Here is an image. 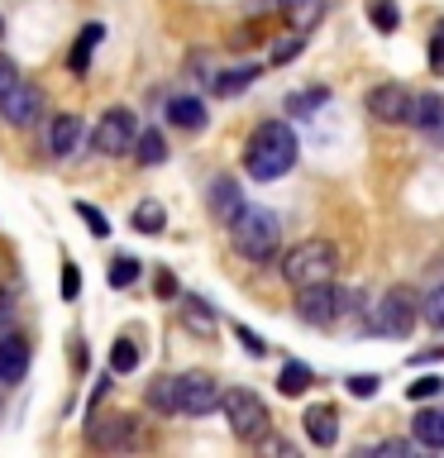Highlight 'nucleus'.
I'll return each instance as SVG.
<instances>
[{"label":"nucleus","instance_id":"nucleus-1","mask_svg":"<svg viewBox=\"0 0 444 458\" xmlns=\"http://www.w3.org/2000/svg\"><path fill=\"white\" fill-rule=\"evenodd\" d=\"M301 157V143H296V129L286 120H263L243 143V172L253 182H278L296 167Z\"/></svg>","mask_w":444,"mask_h":458},{"label":"nucleus","instance_id":"nucleus-2","mask_svg":"<svg viewBox=\"0 0 444 458\" xmlns=\"http://www.w3.org/2000/svg\"><path fill=\"white\" fill-rule=\"evenodd\" d=\"M229 243H235V253L249 258V263H268L282 243V220L263 206H243L239 220L229 225Z\"/></svg>","mask_w":444,"mask_h":458},{"label":"nucleus","instance_id":"nucleus-3","mask_svg":"<svg viewBox=\"0 0 444 458\" xmlns=\"http://www.w3.org/2000/svg\"><path fill=\"white\" fill-rule=\"evenodd\" d=\"M339 272V249L329 239H301L292 243V253L282 258V277L296 286H315V282H335Z\"/></svg>","mask_w":444,"mask_h":458},{"label":"nucleus","instance_id":"nucleus-4","mask_svg":"<svg viewBox=\"0 0 444 458\" xmlns=\"http://www.w3.org/2000/svg\"><path fill=\"white\" fill-rule=\"evenodd\" d=\"M415 325H421V296H415L411 286H387L382 301L363 320L368 335H382V339H411Z\"/></svg>","mask_w":444,"mask_h":458},{"label":"nucleus","instance_id":"nucleus-5","mask_svg":"<svg viewBox=\"0 0 444 458\" xmlns=\"http://www.w3.org/2000/svg\"><path fill=\"white\" fill-rule=\"evenodd\" d=\"M220 411H225L229 429H235V439H243V444H263L268 439L272 415H268V406L249 392V386H229V392L220 396Z\"/></svg>","mask_w":444,"mask_h":458},{"label":"nucleus","instance_id":"nucleus-6","mask_svg":"<svg viewBox=\"0 0 444 458\" xmlns=\"http://www.w3.org/2000/svg\"><path fill=\"white\" fill-rule=\"evenodd\" d=\"M349 306H354V296L344 292V286H335V282L301 286V296H296V315H301L306 325H315V329H329V325H339L344 315H349Z\"/></svg>","mask_w":444,"mask_h":458},{"label":"nucleus","instance_id":"nucleus-7","mask_svg":"<svg viewBox=\"0 0 444 458\" xmlns=\"http://www.w3.org/2000/svg\"><path fill=\"white\" fill-rule=\"evenodd\" d=\"M220 382L210 372H177L172 377V415H210L220 406Z\"/></svg>","mask_w":444,"mask_h":458},{"label":"nucleus","instance_id":"nucleus-8","mask_svg":"<svg viewBox=\"0 0 444 458\" xmlns=\"http://www.w3.org/2000/svg\"><path fill=\"white\" fill-rule=\"evenodd\" d=\"M363 106H368L372 120H382V124H415V106H421V96H415L411 86H401V81H378L363 96Z\"/></svg>","mask_w":444,"mask_h":458},{"label":"nucleus","instance_id":"nucleus-9","mask_svg":"<svg viewBox=\"0 0 444 458\" xmlns=\"http://www.w3.org/2000/svg\"><path fill=\"white\" fill-rule=\"evenodd\" d=\"M134 139H139V120L124 106H110L91 129V148L100 157H124L129 148H134Z\"/></svg>","mask_w":444,"mask_h":458},{"label":"nucleus","instance_id":"nucleus-10","mask_svg":"<svg viewBox=\"0 0 444 458\" xmlns=\"http://www.w3.org/2000/svg\"><path fill=\"white\" fill-rule=\"evenodd\" d=\"M0 114H5V124H14V129H34L43 120V91L34 81L20 77L10 86V96L0 100Z\"/></svg>","mask_w":444,"mask_h":458},{"label":"nucleus","instance_id":"nucleus-11","mask_svg":"<svg viewBox=\"0 0 444 458\" xmlns=\"http://www.w3.org/2000/svg\"><path fill=\"white\" fill-rule=\"evenodd\" d=\"M206 206H210V215L215 220H220L225 229L239 220V210L249 206V200H243V191H239V182L235 177H215L210 182V196H206Z\"/></svg>","mask_w":444,"mask_h":458},{"label":"nucleus","instance_id":"nucleus-12","mask_svg":"<svg viewBox=\"0 0 444 458\" xmlns=\"http://www.w3.org/2000/svg\"><path fill=\"white\" fill-rule=\"evenodd\" d=\"M29 339L24 335H0V386H14V382H24V372H29Z\"/></svg>","mask_w":444,"mask_h":458},{"label":"nucleus","instance_id":"nucleus-13","mask_svg":"<svg viewBox=\"0 0 444 458\" xmlns=\"http://www.w3.org/2000/svg\"><path fill=\"white\" fill-rule=\"evenodd\" d=\"M306 439L315 449H335L339 444V411L335 406H311L306 411Z\"/></svg>","mask_w":444,"mask_h":458},{"label":"nucleus","instance_id":"nucleus-14","mask_svg":"<svg viewBox=\"0 0 444 458\" xmlns=\"http://www.w3.org/2000/svg\"><path fill=\"white\" fill-rule=\"evenodd\" d=\"M77 143H81V114H72V110L53 114V124H48V153L53 157H67Z\"/></svg>","mask_w":444,"mask_h":458},{"label":"nucleus","instance_id":"nucleus-15","mask_svg":"<svg viewBox=\"0 0 444 458\" xmlns=\"http://www.w3.org/2000/svg\"><path fill=\"white\" fill-rule=\"evenodd\" d=\"M411 435L421 449H444V406H421L411 420Z\"/></svg>","mask_w":444,"mask_h":458},{"label":"nucleus","instance_id":"nucleus-16","mask_svg":"<svg viewBox=\"0 0 444 458\" xmlns=\"http://www.w3.org/2000/svg\"><path fill=\"white\" fill-rule=\"evenodd\" d=\"M325 5L329 0H282V20L292 24V34H311L325 20Z\"/></svg>","mask_w":444,"mask_h":458},{"label":"nucleus","instance_id":"nucleus-17","mask_svg":"<svg viewBox=\"0 0 444 458\" xmlns=\"http://www.w3.org/2000/svg\"><path fill=\"white\" fill-rule=\"evenodd\" d=\"M415 129L430 139V143H444V96H421V106H415Z\"/></svg>","mask_w":444,"mask_h":458},{"label":"nucleus","instance_id":"nucleus-18","mask_svg":"<svg viewBox=\"0 0 444 458\" xmlns=\"http://www.w3.org/2000/svg\"><path fill=\"white\" fill-rule=\"evenodd\" d=\"M167 124L186 129V134H196V129H206V106H201L196 96H172L167 100Z\"/></svg>","mask_w":444,"mask_h":458},{"label":"nucleus","instance_id":"nucleus-19","mask_svg":"<svg viewBox=\"0 0 444 458\" xmlns=\"http://www.w3.org/2000/svg\"><path fill=\"white\" fill-rule=\"evenodd\" d=\"M86 439L100 444V449H124V444H134V420H129V415H115L110 425H91V429H86Z\"/></svg>","mask_w":444,"mask_h":458},{"label":"nucleus","instance_id":"nucleus-20","mask_svg":"<svg viewBox=\"0 0 444 458\" xmlns=\"http://www.w3.org/2000/svg\"><path fill=\"white\" fill-rule=\"evenodd\" d=\"M100 38H106V29H100V24H86L77 34V48H72V57H67L72 77H86V72H91V53H96Z\"/></svg>","mask_w":444,"mask_h":458},{"label":"nucleus","instance_id":"nucleus-21","mask_svg":"<svg viewBox=\"0 0 444 458\" xmlns=\"http://www.w3.org/2000/svg\"><path fill=\"white\" fill-rule=\"evenodd\" d=\"M258 81V63H243V67H229V72H215L210 77V91L215 96H239L243 86Z\"/></svg>","mask_w":444,"mask_h":458},{"label":"nucleus","instance_id":"nucleus-22","mask_svg":"<svg viewBox=\"0 0 444 458\" xmlns=\"http://www.w3.org/2000/svg\"><path fill=\"white\" fill-rule=\"evenodd\" d=\"M134 157L143 167H158L167 157V139L158 134V129H139V139H134Z\"/></svg>","mask_w":444,"mask_h":458},{"label":"nucleus","instance_id":"nucleus-23","mask_svg":"<svg viewBox=\"0 0 444 458\" xmlns=\"http://www.w3.org/2000/svg\"><path fill=\"white\" fill-rule=\"evenodd\" d=\"M177 310H182V325H186V329H196V335H215V310L206 306V301L186 296Z\"/></svg>","mask_w":444,"mask_h":458},{"label":"nucleus","instance_id":"nucleus-24","mask_svg":"<svg viewBox=\"0 0 444 458\" xmlns=\"http://www.w3.org/2000/svg\"><path fill=\"white\" fill-rule=\"evenodd\" d=\"M315 382V372L306 363H282V377H278V392L282 396H306Z\"/></svg>","mask_w":444,"mask_h":458},{"label":"nucleus","instance_id":"nucleus-25","mask_svg":"<svg viewBox=\"0 0 444 458\" xmlns=\"http://www.w3.org/2000/svg\"><path fill=\"white\" fill-rule=\"evenodd\" d=\"M129 225H134L139 234H163V229H167V215H163V206H158V200H139L134 215H129Z\"/></svg>","mask_w":444,"mask_h":458},{"label":"nucleus","instance_id":"nucleus-26","mask_svg":"<svg viewBox=\"0 0 444 458\" xmlns=\"http://www.w3.org/2000/svg\"><path fill=\"white\" fill-rule=\"evenodd\" d=\"M329 100V86H311V91H292L286 96V114H311Z\"/></svg>","mask_w":444,"mask_h":458},{"label":"nucleus","instance_id":"nucleus-27","mask_svg":"<svg viewBox=\"0 0 444 458\" xmlns=\"http://www.w3.org/2000/svg\"><path fill=\"white\" fill-rule=\"evenodd\" d=\"M134 368H139V344L129 335H120L110 349V372H134Z\"/></svg>","mask_w":444,"mask_h":458},{"label":"nucleus","instance_id":"nucleus-28","mask_svg":"<svg viewBox=\"0 0 444 458\" xmlns=\"http://www.w3.org/2000/svg\"><path fill=\"white\" fill-rule=\"evenodd\" d=\"M421 320L430 329H440L444 335V282L440 286H430V296H421Z\"/></svg>","mask_w":444,"mask_h":458},{"label":"nucleus","instance_id":"nucleus-29","mask_svg":"<svg viewBox=\"0 0 444 458\" xmlns=\"http://www.w3.org/2000/svg\"><path fill=\"white\" fill-rule=\"evenodd\" d=\"M368 20H372V24H378V29H382V34H392V29H397V20H401V14H397V5H392V0H368Z\"/></svg>","mask_w":444,"mask_h":458},{"label":"nucleus","instance_id":"nucleus-30","mask_svg":"<svg viewBox=\"0 0 444 458\" xmlns=\"http://www.w3.org/2000/svg\"><path fill=\"white\" fill-rule=\"evenodd\" d=\"M139 282V263H134V258H115V263H110V286H120V292H124V286H134Z\"/></svg>","mask_w":444,"mask_h":458},{"label":"nucleus","instance_id":"nucleus-31","mask_svg":"<svg viewBox=\"0 0 444 458\" xmlns=\"http://www.w3.org/2000/svg\"><path fill=\"white\" fill-rule=\"evenodd\" d=\"M149 406L163 411V415H172V377H158V382L149 386Z\"/></svg>","mask_w":444,"mask_h":458},{"label":"nucleus","instance_id":"nucleus-32","mask_svg":"<svg viewBox=\"0 0 444 458\" xmlns=\"http://www.w3.org/2000/svg\"><path fill=\"white\" fill-rule=\"evenodd\" d=\"M444 392V377H421V382H406V396L411 401H430Z\"/></svg>","mask_w":444,"mask_h":458},{"label":"nucleus","instance_id":"nucleus-33","mask_svg":"<svg viewBox=\"0 0 444 458\" xmlns=\"http://www.w3.org/2000/svg\"><path fill=\"white\" fill-rule=\"evenodd\" d=\"M77 215H81L86 225H91V234H96V239H106V234H110V220H106V215H100L96 206H86V200H81V206H77Z\"/></svg>","mask_w":444,"mask_h":458},{"label":"nucleus","instance_id":"nucleus-34","mask_svg":"<svg viewBox=\"0 0 444 458\" xmlns=\"http://www.w3.org/2000/svg\"><path fill=\"white\" fill-rule=\"evenodd\" d=\"M301 48H306V38H301V34H292V38H282L278 48H272V63H292V57H296Z\"/></svg>","mask_w":444,"mask_h":458},{"label":"nucleus","instance_id":"nucleus-35","mask_svg":"<svg viewBox=\"0 0 444 458\" xmlns=\"http://www.w3.org/2000/svg\"><path fill=\"white\" fill-rule=\"evenodd\" d=\"M349 396H378V377H372V372H354V377H349Z\"/></svg>","mask_w":444,"mask_h":458},{"label":"nucleus","instance_id":"nucleus-36","mask_svg":"<svg viewBox=\"0 0 444 458\" xmlns=\"http://www.w3.org/2000/svg\"><path fill=\"white\" fill-rule=\"evenodd\" d=\"M57 286H63L67 301H77V292H81V272L72 267V263H63V277H57Z\"/></svg>","mask_w":444,"mask_h":458},{"label":"nucleus","instance_id":"nucleus-37","mask_svg":"<svg viewBox=\"0 0 444 458\" xmlns=\"http://www.w3.org/2000/svg\"><path fill=\"white\" fill-rule=\"evenodd\" d=\"M14 81H20V67H14V63H10V57H5V53H0V100H5V96H10V86H14Z\"/></svg>","mask_w":444,"mask_h":458},{"label":"nucleus","instance_id":"nucleus-38","mask_svg":"<svg viewBox=\"0 0 444 458\" xmlns=\"http://www.w3.org/2000/svg\"><path fill=\"white\" fill-rule=\"evenodd\" d=\"M239 344H243V349H249L253 358H263V353H268V344H263V339H258V335H253V329H243V325H239Z\"/></svg>","mask_w":444,"mask_h":458},{"label":"nucleus","instance_id":"nucleus-39","mask_svg":"<svg viewBox=\"0 0 444 458\" xmlns=\"http://www.w3.org/2000/svg\"><path fill=\"white\" fill-rule=\"evenodd\" d=\"M430 67H435V72L444 67V24L435 29V38H430Z\"/></svg>","mask_w":444,"mask_h":458},{"label":"nucleus","instance_id":"nucleus-40","mask_svg":"<svg viewBox=\"0 0 444 458\" xmlns=\"http://www.w3.org/2000/svg\"><path fill=\"white\" fill-rule=\"evenodd\" d=\"M372 454H411V444L406 439H382V444H372Z\"/></svg>","mask_w":444,"mask_h":458},{"label":"nucleus","instance_id":"nucleus-41","mask_svg":"<svg viewBox=\"0 0 444 458\" xmlns=\"http://www.w3.org/2000/svg\"><path fill=\"white\" fill-rule=\"evenodd\" d=\"M14 320V292H0V325Z\"/></svg>","mask_w":444,"mask_h":458},{"label":"nucleus","instance_id":"nucleus-42","mask_svg":"<svg viewBox=\"0 0 444 458\" xmlns=\"http://www.w3.org/2000/svg\"><path fill=\"white\" fill-rule=\"evenodd\" d=\"M430 358H444V349H430V353H415V363H430Z\"/></svg>","mask_w":444,"mask_h":458},{"label":"nucleus","instance_id":"nucleus-43","mask_svg":"<svg viewBox=\"0 0 444 458\" xmlns=\"http://www.w3.org/2000/svg\"><path fill=\"white\" fill-rule=\"evenodd\" d=\"M0 38H5V20H0Z\"/></svg>","mask_w":444,"mask_h":458}]
</instances>
